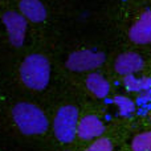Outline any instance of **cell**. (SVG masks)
<instances>
[{
  "label": "cell",
  "mask_w": 151,
  "mask_h": 151,
  "mask_svg": "<svg viewBox=\"0 0 151 151\" xmlns=\"http://www.w3.org/2000/svg\"><path fill=\"white\" fill-rule=\"evenodd\" d=\"M125 85L129 90L131 91H139V90H151V78H138L133 77L131 74H127L125 78Z\"/></svg>",
  "instance_id": "obj_11"
},
{
  "label": "cell",
  "mask_w": 151,
  "mask_h": 151,
  "mask_svg": "<svg viewBox=\"0 0 151 151\" xmlns=\"http://www.w3.org/2000/svg\"><path fill=\"white\" fill-rule=\"evenodd\" d=\"M105 61V55L102 52L93 50H78L69 56L66 61V66L74 72L91 70L101 66Z\"/></svg>",
  "instance_id": "obj_4"
},
{
  "label": "cell",
  "mask_w": 151,
  "mask_h": 151,
  "mask_svg": "<svg viewBox=\"0 0 151 151\" xmlns=\"http://www.w3.org/2000/svg\"><path fill=\"white\" fill-rule=\"evenodd\" d=\"M13 119L24 134H41L47 130L48 119L39 107L31 104H17L13 107Z\"/></svg>",
  "instance_id": "obj_2"
},
{
  "label": "cell",
  "mask_w": 151,
  "mask_h": 151,
  "mask_svg": "<svg viewBox=\"0 0 151 151\" xmlns=\"http://www.w3.org/2000/svg\"><path fill=\"white\" fill-rule=\"evenodd\" d=\"M131 41L135 44H149L151 42V9H147L139 16L129 32Z\"/></svg>",
  "instance_id": "obj_6"
},
{
  "label": "cell",
  "mask_w": 151,
  "mask_h": 151,
  "mask_svg": "<svg viewBox=\"0 0 151 151\" xmlns=\"http://www.w3.org/2000/svg\"><path fill=\"white\" fill-rule=\"evenodd\" d=\"M86 151H113V146L109 139H99L94 142Z\"/></svg>",
  "instance_id": "obj_14"
},
{
  "label": "cell",
  "mask_w": 151,
  "mask_h": 151,
  "mask_svg": "<svg viewBox=\"0 0 151 151\" xmlns=\"http://www.w3.org/2000/svg\"><path fill=\"white\" fill-rule=\"evenodd\" d=\"M134 151H151V133L137 135L133 141Z\"/></svg>",
  "instance_id": "obj_12"
},
{
  "label": "cell",
  "mask_w": 151,
  "mask_h": 151,
  "mask_svg": "<svg viewBox=\"0 0 151 151\" xmlns=\"http://www.w3.org/2000/svg\"><path fill=\"white\" fill-rule=\"evenodd\" d=\"M114 102L119 106L121 115H129L134 111V104L129 98H125V97H115Z\"/></svg>",
  "instance_id": "obj_13"
},
{
  "label": "cell",
  "mask_w": 151,
  "mask_h": 151,
  "mask_svg": "<svg viewBox=\"0 0 151 151\" xmlns=\"http://www.w3.org/2000/svg\"><path fill=\"white\" fill-rule=\"evenodd\" d=\"M19 8L21 15L32 23H41L47 17V9L40 0H20Z\"/></svg>",
  "instance_id": "obj_7"
},
{
  "label": "cell",
  "mask_w": 151,
  "mask_h": 151,
  "mask_svg": "<svg viewBox=\"0 0 151 151\" xmlns=\"http://www.w3.org/2000/svg\"><path fill=\"white\" fill-rule=\"evenodd\" d=\"M104 123L98 118L94 117V115H88V117L82 118L81 122L78 123L77 134L82 139H91L99 137L104 133Z\"/></svg>",
  "instance_id": "obj_9"
},
{
  "label": "cell",
  "mask_w": 151,
  "mask_h": 151,
  "mask_svg": "<svg viewBox=\"0 0 151 151\" xmlns=\"http://www.w3.org/2000/svg\"><path fill=\"white\" fill-rule=\"evenodd\" d=\"M86 86L88 89L94 94V96L99 97V98H104L107 96L109 93V82L105 80L102 76L93 73L86 78Z\"/></svg>",
  "instance_id": "obj_10"
},
{
  "label": "cell",
  "mask_w": 151,
  "mask_h": 151,
  "mask_svg": "<svg viewBox=\"0 0 151 151\" xmlns=\"http://www.w3.org/2000/svg\"><path fill=\"white\" fill-rule=\"evenodd\" d=\"M3 23L8 32L9 42L13 47H21L25 39V31H27V20L23 15L17 12H5L3 16Z\"/></svg>",
  "instance_id": "obj_5"
},
{
  "label": "cell",
  "mask_w": 151,
  "mask_h": 151,
  "mask_svg": "<svg viewBox=\"0 0 151 151\" xmlns=\"http://www.w3.org/2000/svg\"><path fill=\"white\" fill-rule=\"evenodd\" d=\"M78 113L77 109L73 106H64L58 110L55 119V134L58 141L64 143H69L76 137V126H77Z\"/></svg>",
  "instance_id": "obj_3"
},
{
  "label": "cell",
  "mask_w": 151,
  "mask_h": 151,
  "mask_svg": "<svg viewBox=\"0 0 151 151\" xmlns=\"http://www.w3.org/2000/svg\"><path fill=\"white\" fill-rule=\"evenodd\" d=\"M143 68V60L137 53H123L115 61V70L119 74H131Z\"/></svg>",
  "instance_id": "obj_8"
},
{
  "label": "cell",
  "mask_w": 151,
  "mask_h": 151,
  "mask_svg": "<svg viewBox=\"0 0 151 151\" xmlns=\"http://www.w3.org/2000/svg\"><path fill=\"white\" fill-rule=\"evenodd\" d=\"M23 82L35 90H42L49 82V61L41 55H31L24 60L20 68Z\"/></svg>",
  "instance_id": "obj_1"
}]
</instances>
